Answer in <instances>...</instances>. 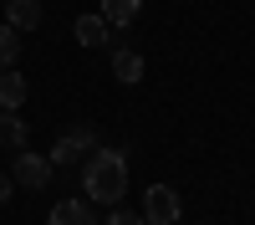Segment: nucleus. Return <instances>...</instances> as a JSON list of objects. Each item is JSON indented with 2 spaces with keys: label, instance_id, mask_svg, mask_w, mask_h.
I'll return each mask as SVG.
<instances>
[{
  "label": "nucleus",
  "instance_id": "13",
  "mask_svg": "<svg viewBox=\"0 0 255 225\" xmlns=\"http://www.w3.org/2000/svg\"><path fill=\"white\" fill-rule=\"evenodd\" d=\"M102 225H148V220H143V215H133V210H113Z\"/></svg>",
  "mask_w": 255,
  "mask_h": 225
},
{
  "label": "nucleus",
  "instance_id": "8",
  "mask_svg": "<svg viewBox=\"0 0 255 225\" xmlns=\"http://www.w3.org/2000/svg\"><path fill=\"white\" fill-rule=\"evenodd\" d=\"M138 10H143V0H102V20H108V26H118V31L133 26Z\"/></svg>",
  "mask_w": 255,
  "mask_h": 225
},
{
  "label": "nucleus",
  "instance_id": "3",
  "mask_svg": "<svg viewBox=\"0 0 255 225\" xmlns=\"http://www.w3.org/2000/svg\"><path fill=\"white\" fill-rule=\"evenodd\" d=\"M179 215H184L179 195L168 190V184H148V195H143V220H148V225H179Z\"/></svg>",
  "mask_w": 255,
  "mask_h": 225
},
{
  "label": "nucleus",
  "instance_id": "7",
  "mask_svg": "<svg viewBox=\"0 0 255 225\" xmlns=\"http://www.w3.org/2000/svg\"><path fill=\"white\" fill-rule=\"evenodd\" d=\"M46 225H97V215H92V205H82V200H61L46 215Z\"/></svg>",
  "mask_w": 255,
  "mask_h": 225
},
{
  "label": "nucleus",
  "instance_id": "6",
  "mask_svg": "<svg viewBox=\"0 0 255 225\" xmlns=\"http://www.w3.org/2000/svg\"><path fill=\"white\" fill-rule=\"evenodd\" d=\"M5 26L36 31V26H41V0H5Z\"/></svg>",
  "mask_w": 255,
  "mask_h": 225
},
{
  "label": "nucleus",
  "instance_id": "1",
  "mask_svg": "<svg viewBox=\"0 0 255 225\" xmlns=\"http://www.w3.org/2000/svg\"><path fill=\"white\" fill-rule=\"evenodd\" d=\"M82 184H87L92 205H118L128 195V154L123 149H92L87 169H82Z\"/></svg>",
  "mask_w": 255,
  "mask_h": 225
},
{
  "label": "nucleus",
  "instance_id": "12",
  "mask_svg": "<svg viewBox=\"0 0 255 225\" xmlns=\"http://www.w3.org/2000/svg\"><path fill=\"white\" fill-rule=\"evenodd\" d=\"M20 56V31L15 26H0V72H10Z\"/></svg>",
  "mask_w": 255,
  "mask_h": 225
},
{
  "label": "nucleus",
  "instance_id": "2",
  "mask_svg": "<svg viewBox=\"0 0 255 225\" xmlns=\"http://www.w3.org/2000/svg\"><path fill=\"white\" fill-rule=\"evenodd\" d=\"M97 149V128H92V123H82V128H67V133H61L56 143H51V164H56V169H72V164H82V154H92Z\"/></svg>",
  "mask_w": 255,
  "mask_h": 225
},
{
  "label": "nucleus",
  "instance_id": "11",
  "mask_svg": "<svg viewBox=\"0 0 255 225\" xmlns=\"http://www.w3.org/2000/svg\"><path fill=\"white\" fill-rule=\"evenodd\" d=\"M0 143L5 149H26V123H20V113H0Z\"/></svg>",
  "mask_w": 255,
  "mask_h": 225
},
{
  "label": "nucleus",
  "instance_id": "14",
  "mask_svg": "<svg viewBox=\"0 0 255 225\" xmlns=\"http://www.w3.org/2000/svg\"><path fill=\"white\" fill-rule=\"evenodd\" d=\"M10 195H15V179H10V174H0V205H5Z\"/></svg>",
  "mask_w": 255,
  "mask_h": 225
},
{
  "label": "nucleus",
  "instance_id": "5",
  "mask_svg": "<svg viewBox=\"0 0 255 225\" xmlns=\"http://www.w3.org/2000/svg\"><path fill=\"white\" fill-rule=\"evenodd\" d=\"M31 97V87H26V77H20L15 67L10 72H0V113H15L20 102Z\"/></svg>",
  "mask_w": 255,
  "mask_h": 225
},
{
  "label": "nucleus",
  "instance_id": "10",
  "mask_svg": "<svg viewBox=\"0 0 255 225\" xmlns=\"http://www.w3.org/2000/svg\"><path fill=\"white\" fill-rule=\"evenodd\" d=\"M72 31H77V41H82V46H108V36H113V26H108L102 15H82Z\"/></svg>",
  "mask_w": 255,
  "mask_h": 225
},
{
  "label": "nucleus",
  "instance_id": "9",
  "mask_svg": "<svg viewBox=\"0 0 255 225\" xmlns=\"http://www.w3.org/2000/svg\"><path fill=\"white\" fill-rule=\"evenodd\" d=\"M113 77L128 82V87H133V82H143V56L128 51V46H118V51H113Z\"/></svg>",
  "mask_w": 255,
  "mask_h": 225
},
{
  "label": "nucleus",
  "instance_id": "4",
  "mask_svg": "<svg viewBox=\"0 0 255 225\" xmlns=\"http://www.w3.org/2000/svg\"><path fill=\"white\" fill-rule=\"evenodd\" d=\"M51 169H56L51 159H41V154H31V149H20V154H15L10 179H15V190H46V184H51Z\"/></svg>",
  "mask_w": 255,
  "mask_h": 225
}]
</instances>
